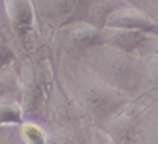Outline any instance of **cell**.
I'll use <instances>...</instances> for the list:
<instances>
[{
    "mask_svg": "<svg viewBox=\"0 0 158 144\" xmlns=\"http://www.w3.org/2000/svg\"><path fill=\"white\" fill-rule=\"evenodd\" d=\"M81 57L82 64L97 78L131 98H137L144 90L147 80H150L146 65L139 56L110 44L101 43Z\"/></svg>",
    "mask_w": 158,
    "mask_h": 144,
    "instance_id": "cell-1",
    "label": "cell"
},
{
    "mask_svg": "<svg viewBox=\"0 0 158 144\" xmlns=\"http://www.w3.org/2000/svg\"><path fill=\"white\" fill-rule=\"evenodd\" d=\"M77 94L85 114L98 128L133 98L118 92L82 64L77 76Z\"/></svg>",
    "mask_w": 158,
    "mask_h": 144,
    "instance_id": "cell-2",
    "label": "cell"
},
{
    "mask_svg": "<svg viewBox=\"0 0 158 144\" xmlns=\"http://www.w3.org/2000/svg\"><path fill=\"white\" fill-rule=\"evenodd\" d=\"M147 108V107H146ZM146 108L132 104V100L115 112L100 129L114 143L139 142V125Z\"/></svg>",
    "mask_w": 158,
    "mask_h": 144,
    "instance_id": "cell-3",
    "label": "cell"
},
{
    "mask_svg": "<svg viewBox=\"0 0 158 144\" xmlns=\"http://www.w3.org/2000/svg\"><path fill=\"white\" fill-rule=\"evenodd\" d=\"M106 27L139 31L151 36H158V22L128 0L112 11L107 19Z\"/></svg>",
    "mask_w": 158,
    "mask_h": 144,
    "instance_id": "cell-4",
    "label": "cell"
},
{
    "mask_svg": "<svg viewBox=\"0 0 158 144\" xmlns=\"http://www.w3.org/2000/svg\"><path fill=\"white\" fill-rule=\"evenodd\" d=\"M63 40L68 50L83 54L87 50L103 43V29L82 19H74L63 25Z\"/></svg>",
    "mask_w": 158,
    "mask_h": 144,
    "instance_id": "cell-5",
    "label": "cell"
},
{
    "mask_svg": "<svg viewBox=\"0 0 158 144\" xmlns=\"http://www.w3.org/2000/svg\"><path fill=\"white\" fill-rule=\"evenodd\" d=\"M4 11L17 36L24 38L35 27V8L32 0H3Z\"/></svg>",
    "mask_w": 158,
    "mask_h": 144,
    "instance_id": "cell-6",
    "label": "cell"
},
{
    "mask_svg": "<svg viewBox=\"0 0 158 144\" xmlns=\"http://www.w3.org/2000/svg\"><path fill=\"white\" fill-rule=\"evenodd\" d=\"M151 38H153L151 35L139 32V31L121 29V28L111 27L103 28V43L137 56Z\"/></svg>",
    "mask_w": 158,
    "mask_h": 144,
    "instance_id": "cell-7",
    "label": "cell"
},
{
    "mask_svg": "<svg viewBox=\"0 0 158 144\" xmlns=\"http://www.w3.org/2000/svg\"><path fill=\"white\" fill-rule=\"evenodd\" d=\"M125 0H85L77 19H82L103 29L111 13Z\"/></svg>",
    "mask_w": 158,
    "mask_h": 144,
    "instance_id": "cell-8",
    "label": "cell"
},
{
    "mask_svg": "<svg viewBox=\"0 0 158 144\" xmlns=\"http://www.w3.org/2000/svg\"><path fill=\"white\" fill-rule=\"evenodd\" d=\"M83 2L85 0H49L53 18H56L60 27L74 21L78 18Z\"/></svg>",
    "mask_w": 158,
    "mask_h": 144,
    "instance_id": "cell-9",
    "label": "cell"
},
{
    "mask_svg": "<svg viewBox=\"0 0 158 144\" xmlns=\"http://www.w3.org/2000/svg\"><path fill=\"white\" fill-rule=\"evenodd\" d=\"M158 143V101H150V107L143 112L139 125V142Z\"/></svg>",
    "mask_w": 158,
    "mask_h": 144,
    "instance_id": "cell-10",
    "label": "cell"
},
{
    "mask_svg": "<svg viewBox=\"0 0 158 144\" xmlns=\"http://www.w3.org/2000/svg\"><path fill=\"white\" fill-rule=\"evenodd\" d=\"M147 69L148 78L158 87V36H153L139 53Z\"/></svg>",
    "mask_w": 158,
    "mask_h": 144,
    "instance_id": "cell-11",
    "label": "cell"
},
{
    "mask_svg": "<svg viewBox=\"0 0 158 144\" xmlns=\"http://www.w3.org/2000/svg\"><path fill=\"white\" fill-rule=\"evenodd\" d=\"M22 121V111L19 104L10 96L0 98V125H19Z\"/></svg>",
    "mask_w": 158,
    "mask_h": 144,
    "instance_id": "cell-12",
    "label": "cell"
},
{
    "mask_svg": "<svg viewBox=\"0 0 158 144\" xmlns=\"http://www.w3.org/2000/svg\"><path fill=\"white\" fill-rule=\"evenodd\" d=\"M158 22V0H128Z\"/></svg>",
    "mask_w": 158,
    "mask_h": 144,
    "instance_id": "cell-13",
    "label": "cell"
},
{
    "mask_svg": "<svg viewBox=\"0 0 158 144\" xmlns=\"http://www.w3.org/2000/svg\"><path fill=\"white\" fill-rule=\"evenodd\" d=\"M22 136L29 143H42L44 142V133L39 126L36 125H24L22 126Z\"/></svg>",
    "mask_w": 158,
    "mask_h": 144,
    "instance_id": "cell-14",
    "label": "cell"
},
{
    "mask_svg": "<svg viewBox=\"0 0 158 144\" xmlns=\"http://www.w3.org/2000/svg\"><path fill=\"white\" fill-rule=\"evenodd\" d=\"M14 87V82L13 79L8 75L0 72V98L6 97V96H10L11 89Z\"/></svg>",
    "mask_w": 158,
    "mask_h": 144,
    "instance_id": "cell-15",
    "label": "cell"
}]
</instances>
